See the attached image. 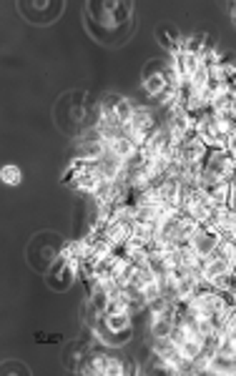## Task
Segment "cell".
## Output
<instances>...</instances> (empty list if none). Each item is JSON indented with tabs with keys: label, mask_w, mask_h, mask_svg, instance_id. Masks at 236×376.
I'll list each match as a JSON object with an SVG mask.
<instances>
[{
	"label": "cell",
	"mask_w": 236,
	"mask_h": 376,
	"mask_svg": "<svg viewBox=\"0 0 236 376\" xmlns=\"http://www.w3.org/2000/svg\"><path fill=\"white\" fill-rule=\"evenodd\" d=\"M161 123H164V118L156 113V108L136 106L131 123H129V126H123V133L129 135V138H133L138 146H143V143L151 138V133H153V131H156Z\"/></svg>",
	"instance_id": "1"
},
{
	"label": "cell",
	"mask_w": 236,
	"mask_h": 376,
	"mask_svg": "<svg viewBox=\"0 0 236 376\" xmlns=\"http://www.w3.org/2000/svg\"><path fill=\"white\" fill-rule=\"evenodd\" d=\"M169 85H173L169 80V63H156V60L149 63V68L143 73V91H146V96L156 100Z\"/></svg>",
	"instance_id": "2"
},
{
	"label": "cell",
	"mask_w": 236,
	"mask_h": 376,
	"mask_svg": "<svg viewBox=\"0 0 236 376\" xmlns=\"http://www.w3.org/2000/svg\"><path fill=\"white\" fill-rule=\"evenodd\" d=\"M108 178H106V173L100 170V166L98 164H88L83 170H78L76 176H73V181H71V186L76 188L78 193H83V196H94L96 191H98L100 186L106 184Z\"/></svg>",
	"instance_id": "3"
},
{
	"label": "cell",
	"mask_w": 236,
	"mask_h": 376,
	"mask_svg": "<svg viewBox=\"0 0 236 376\" xmlns=\"http://www.w3.org/2000/svg\"><path fill=\"white\" fill-rule=\"evenodd\" d=\"M176 153L184 158V164L191 166V164H204V161H206V156H208V148H206V143L199 138V133H196V131H191V133H186L179 141V146H176Z\"/></svg>",
	"instance_id": "4"
},
{
	"label": "cell",
	"mask_w": 236,
	"mask_h": 376,
	"mask_svg": "<svg viewBox=\"0 0 236 376\" xmlns=\"http://www.w3.org/2000/svg\"><path fill=\"white\" fill-rule=\"evenodd\" d=\"M204 168L211 170L214 176H219L222 181H234L236 178V161L231 158L229 151H208L206 161H204Z\"/></svg>",
	"instance_id": "5"
},
{
	"label": "cell",
	"mask_w": 236,
	"mask_h": 376,
	"mask_svg": "<svg viewBox=\"0 0 236 376\" xmlns=\"http://www.w3.org/2000/svg\"><path fill=\"white\" fill-rule=\"evenodd\" d=\"M176 327V304L171 309H166L164 313L149 316V336L151 339H169Z\"/></svg>",
	"instance_id": "6"
},
{
	"label": "cell",
	"mask_w": 236,
	"mask_h": 376,
	"mask_svg": "<svg viewBox=\"0 0 236 376\" xmlns=\"http://www.w3.org/2000/svg\"><path fill=\"white\" fill-rule=\"evenodd\" d=\"M216 243H219V236H216L214 231H208V228L199 226V231H196V234L191 236V241H189V246H191V249L201 256V261H204V256L211 254Z\"/></svg>",
	"instance_id": "7"
},
{
	"label": "cell",
	"mask_w": 236,
	"mask_h": 376,
	"mask_svg": "<svg viewBox=\"0 0 236 376\" xmlns=\"http://www.w3.org/2000/svg\"><path fill=\"white\" fill-rule=\"evenodd\" d=\"M156 41L161 43V48L169 50V56H173V53H181V50H184V41H186V38L181 36L176 28H169V25H166V28L156 30Z\"/></svg>",
	"instance_id": "8"
},
{
	"label": "cell",
	"mask_w": 236,
	"mask_h": 376,
	"mask_svg": "<svg viewBox=\"0 0 236 376\" xmlns=\"http://www.w3.org/2000/svg\"><path fill=\"white\" fill-rule=\"evenodd\" d=\"M0 181L6 186H13V188H18V186L23 184V170L18 168V166L8 164L3 166V170H0Z\"/></svg>",
	"instance_id": "9"
},
{
	"label": "cell",
	"mask_w": 236,
	"mask_h": 376,
	"mask_svg": "<svg viewBox=\"0 0 236 376\" xmlns=\"http://www.w3.org/2000/svg\"><path fill=\"white\" fill-rule=\"evenodd\" d=\"M226 151L231 153V158L236 161V133L234 135H229V143H226Z\"/></svg>",
	"instance_id": "10"
},
{
	"label": "cell",
	"mask_w": 236,
	"mask_h": 376,
	"mask_svg": "<svg viewBox=\"0 0 236 376\" xmlns=\"http://www.w3.org/2000/svg\"><path fill=\"white\" fill-rule=\"evenodd\" d=\"M38 341H61V336H45V334H38Z\"/></svg>",
	"instance_id": "11"
},
{
	"label": "cell",
	"mask_w": 236,
	"mask_h": 376,
	"mask_svg": "<svg viewBox=\"0 0 236 376\" xmlns=\"http://www.w3.org/2000/svg\"><path fill=\"white\" fill-rule=\"evenodd\" d=\"M231 271H234V276H236V261H234V269H231Z\"/></svg>",
	"instance_id": "12"
}]
</instances>
